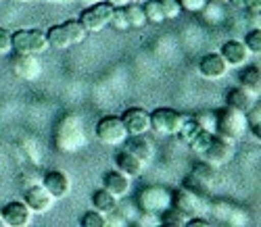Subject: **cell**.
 <instances>
[{
	"label": "cell",
	"mask_w": 261,
	"mask_h": 227,
	"mask_svg": "<svg viewBox=\"0 0 261 227\" xmlns=\"http://www.w3.org/2000/svg\"><path fill=\"white\" fill-rule=\"evenodd\" d=\"M92 207H94V211H98L102 215H111L117 211V198L111 192H107L105 188H100L92 194Z\"/></svg>",
	"instance_id": "cell-22"
},
{
	"label": "cell",
	"mask_w": 261,
	"mask_h": 227,
	"mask_svg": "<svg viewBox=\"0 0 261 227\" xmlns=\"http://www.w3.org/2000/svg\"><path fill=\"white\" fill-rule=\"evenodd\" d=\"M86 34H88V32L84 30V25L80 23V21H65V23L53 25L46 32V40H48L50 48L63 50V48L75 46V44H82Z\"/></svg>",
	"instance_id": "cell-3"
},
{
	"label": "cell",
	"mask_w": 261,
	"mask_h": 227,
	"mask_svg": "<svg viewBox=\"0 0 261 227\" xmlns=\"http://www.w3.org/2000/svg\"><path fill=\"white\" fill-rule=\"evenodd\" d=\"M13 50V44H11V32L0 27V56H5Z\"/></svg>",
	"instance_id": "cell-37"
},
{
	"label": "cell",
	"mask_w": 261,
	"mask_h": 227,
	"mask_svg": "<svg viewBox=\"0 0 261 227\" xmlns=\"http://www.w3.org/2000/svg\"><path fill=\"white\" fill-rule=\"evenodd\" d=\"M94 133H96L98 142H102L107 146H119L127 140V131H125L121 117H102L96 123Z\"/></svg>",
	"instance_id": "cell-8"
},
{
	"label": "cell",
	"mask_w": 261,
	"mask_h": 227,
	"mask_svg": "<svg viewBox=\"0 0 261 227\" xmlns=\"http://www.w3.org/2000/svg\"><path fill=\"white\" fill-rule=\"evenodd\" d=\"M86 5H94V3H100V0H84Z\"/></svg>",
	"instance_id": "cell-40"
},
{
	"label": "cell",
	"mask_w": 261,
	"mask_h": 227,
	"mask_svg": "<svg viewBox=\"0 0 261 227\" xmlns=\"http://www.w3.org/2000/svg\"><path fill=\"white\" fill-rule=\"evenodd\" d=\"M40 184L50 192V196H53L55 200L65 198V196L71 192V181H69V177L65 175L63 171H48V173L44 175V179L40 181Z\"/></svg>",
	"instance_id": "cell-16"
},
{
	"label": "cell",
	"mask_w": 261,
	"mask_h": 227,
	"mask_svg": "<svg viewBox=\"0 0 261 227\" xmlns=\"http://www.w3.org/2000/svg\"><path fill=\"white\" fill-rule=\"evenodd\" d=\"M215 115H217V131L215 133L222 135L224 140L236 142L249 131V121H247L245 110H238L234 106H226L220 112H215Z\"/></svg>",
	"instance_id": "cell-2"
},
{
	"label": "cell",
	"mask_w": 261,
	"mask_h": 227,
	"mask_svg": "<svg viewBox=\"0 0 261 227\" xmlns=\"http://www.w3.org/2000/svg\"><path fill=\"white\" fill-rule=\"evenodd\" d=\"M220 54L226 59V63L230 67H243V65H247V61L251 56L249 48L245 46V42H241V40H228L222 46Z\"/></svg>",
	"instance_id": "cell-18"
},
{
	"label": "cell",
	"mask_w": 261,
	"mask_h": 227,
	"mask_svg": "<svg viewBox=\"0 0 261 227\" xmlns=\"http://www.w3.org/2000/svg\"><path fill=\"white\" fill-rule=\"evenodd\" d=\"M211 138H213V133H207V131H199L194 138L188 142V146L197 152V154H203L205 150H207V146H209V142H211Z\"/></svg>",
	"instance_id": "cell-31"
},
{
	"label": "cell",
	"mask_w": 261,
	"mask_h": 227,
	"mask_svg": "<svg viewBox=\"0 0 261 227\" xmlns=\"http://www.w3.org/2000/svg\"><path fill=\"white\" fill-rule=\"evenodd\" d=\"M228 69H230V65L226 63V59L220 52L205 54L199 61V73L205 79H220V77H224L228 73Z\"/></svg>",
	"instance_id": "cell-14"
},
{
	"label": "cell",
	"mask_w": 261,
	"mask_h": 227,
	"mask_svg": "<svg viewBox=\"0 0 261 227\" xmlns=\"http://www.w3.org/2000/svg\"><path fill=\"white\" fill-rule=\"evenodd\" d=\"M127 138L129 140L123 142L125 144V150L136 154L140 161H144V163L153 161V156H155V144L146 138V133H142V135H127Z\"/></svg>",
	"instance_id": "cell-20"
},
{
	"label": "cell",
	"mask_w": 261,
	"mask_h": 227,
	"mask_svg": "<svg viewBox=\"0 0 261 227\" xmlns=\"http://www.w3.org/2000/svg\"><path fill=\"white\" fill-rule=\"evenodd\" d=\"M123 13H125V19H127L129 30H132V27L140 30V27H144V25H146L144 11H142V7H140L138 3H127V5L123 7Z\"/></svg>",
	"instance_id": "cell-24"
},
{
	"label": "cell",
	"mask_w": 261,
	"mask_h": 227,
	"mask_svg": "<svg viewBox=\"0 0 261 227\" xmlns=\"http://www.w3.org/2000/svg\"><path fill=\"white\" fill-rule=\"evenodd\" d=\"M230 5L236 9H247L251 15H259L261 11V0H230Z\"/></svg>",
	"instance_id": "cell-35"
},
{
	"label": "cell",
	"mask_w": 261,
	"mask_h": 227,
	"mask_svg": "<svg viewBox=\"0 0 261 227\" xmlns=\"http://www.w3.org/2000/svg\"><path fill=\"white\" fill-rule=\"evenodd\" d=\"M48 3H59V5H65V3H73V0H48Z\"/></svg>",
	"instance_id": "cell-39"
},
{
	"label": "cell",
	"mask_w": 261,
	"mask_h": 227,
	"mask_svg": "<svg viewBox=\"0 0 261 227\" xmlns=\"http://www.w3.org/2000/svg\"><path fill=\"white\" fill-rule=\"evenodd\" d=\"M105 3H109V5H111V7L119 9V7H125L127 3H134V0H105Z\"/></svg>",
	"instance_id": "cell-38"
},
{
	"label": "cell",
	"mask_w": 261,
	"mask_h": 227,
	"mask_svg": "<svg viewBox=\"0 0 261 227\" xmlns=\"http://www.w3.org/2000/svg\"><path fill=\"white\" fill-rule=\"evenodd\" d=\"M199 131H203V129L197 125L194 117H192V119H186V117H184V121H182V125H180V131H178V138H180L182 142H186V144H188V142H190V140H192Z\"/></svg>",
	"instance_id": "cell-28"
},
{
	"label": "cell",
	"mask_w": 261,
	"mask_h": 227,
	"mask_svg": "<svg viewBox=\"0 0 261 227\" xmlns=\"http://www.w3.org/2000/svg\"><path fill=\"white\" fill-rule=\"evenodd\" d=\"M3 219L7 221V227H28L32 223V211L23 200H13L9 204H5L3 209Z\"/></svg>",
	"instance_id": "cell-13"
},
{
	"label": "cell",
	"mask_w": 261,
	"mask_h": 227,
	"mask_svg": "<svg viewBox=\"0 0 261 227\" xmlns=\"http://www.w3.org/2000/svg\"><path fill=\"white\" fill-rule=\"evenodd\" d=\"M11 69L13 73L23 79V81H36L42 75V63L38 61V54H23V52H15L11 61Z\"/></svg>",
	"instance_id": "cell-11"
},
{
	"label": "cell",
	"mask_w": 261,
	"mask_h": 227,
	"mask_svg": "<svg viewBox=\"0 0 261 227\" xmlns=\"http://www.w3.org/2000/svg\"><path fill=\"white\" fill-rule=\"evenodd\" d=\"M142 11H144V17H146V23H163L165 21L159 0H146Z\"/></svg>",
	"instance_id": "cell-26"
},
{
	"label": "cell",
	"mask_w": 261,
	"mask_h": 227,
	"mask_svg": "<svg viewBox=\"0 0 261 227\" xmlns=\"http://www.w3.org/2000/svg\"><path fill=\"white\" fill-rule=\"evenodd\" d=\"M115 165H117V171L123 173V175L129 177V179L140 177L142 171H144V167H146V163L140 161V158H138L136 154H132L129 150H121V152H117V156H115Z\"/></svg>",
	"instance_id": "cell-17"
},
{
	"label": "cell",
	"mask_w": 261,
	"mask_h": 227,
	"mask_svg": "<svg viewBox=\"0 0 261 227\" xmlns=\"http://www.w3.org/2000/svg\"><path fill=\"white\" fill-rule=\"evenodd\" d=\"M171 207H176L188 217H205L209 213L207 196L199 194L197 190H192L188 186H182L176 192H171Z\"/></svg>",
	"instance_id": "cell-4"
},
{
	"label": "cell",
	"mask_w": 261,
	"mask_h": 227,
	"mask_svg": "<svg viewBox=\"0 0 261 227\" xmlns=\"http://www.w3.org/2000/svg\"><path fill=\"white\" fill-rule=\"evenodd\" d=\"M0 227H7V221L3 219V215H0Z\"/></svg>",
	"instance_id": "cell-41"
},
{
	"label": "cell",
	"mask_w": 261,
	"mask_h": 227,
	"mask_svg": "<svg viewBox=\"0 0 261 227\" xmlns=\"http://www.w3.org/2000/svg\"><path fill=\"white\" fill-rule=\"evenodd\" d=\"M129 177H125L123 173H119L117 169L115 171H107L105 175H102V188L107 190V192H111L117 200L119 198H123V196H127L129 194V188H132V184H129Z\"/></svg>",
	"instance_id": "cell-19"
},
{
	"label": "cell",
	"mask_w": 261,
	"mask_h": 227,
	"mask_svg": "<svg viewBox=\"0 0 261 227\" xmlns=\"http://www.w3.org/2000/svg\"><path fill=\"white\" fill-rule=\"evenodd\" d=\"M19 3H32V0H19Z\"/></svg>",
	"instance_id": "cell-42"
},
{
	"label": "cell",
	"mask_w": 261,
	"mask_h": 227,
	"mask_svg": "<svg viewBox=\"0 0 261 227\" xmlns=\"http://www.w3.org/2000/svg\"><path fill=\"white\" fill-rule=\"evenodd\" d=\"M188 215H184L182 211H178L176 207H169L167 211L161 213V223L165 225H173V227H184L188 223Z\"/></svg>",
	"instance_id": "cell-25"
},
{
	"label": "cell",
	"mask_w": 261,
	"mask_h": 227,
	"mask_svg": "<svg viewBox=\"0 0 261 227\" xmlns=\"http://www.w3.org/2000/svg\"><path fill=\"white\" fill-rule=\"evenodd\" d=\"M182 5V11H188V13H201L207 9L209 0H180Z\"/></svg>",
	"instance_id": "cell-36"
},
{
	"label": "cell",
	"mask_w": 261,
	"mask_h": 227,
	"mask_svg": "<svg viewBox=\"0 0 261 227\" xmlns=\"http://www.w3.org/2000/svg\"><path fill=\"white\" fill-rule=\"evenodd\" d=\"M23 202L30 207L32 213H46L53 207L55 198L50 196V192L42 184H34L32 188H28V192L23 196Z\"/></svg>",
	"instance_id": "cell-15"
},
{
	"label": "cell",
	"mask_w": 261,
	"mask_h": 227,
	"mask_svg": "<svg viewBox=\"0 0 261 227\" xmlns=\"http://www.w3.org/2000/svg\"><path fill=\"white\" fill-rule=\"evenodd\" d=\"M109 221H107V215L98 213V211H88V213H84L80 225L82 227H105Z\"/></svg>",
	"instance_id": "cell-29"
},
{
	"label": "cell",
	"mask_w": 261,
	"mask_h": 227,
	"mask_svg": "<svg viewBox=\"0 0 261 227\" xmlns=\"http://www.w3.org/2000/svg\"><path fill=\"white\" fill-rule=\"evenodd\" d=\"M109 25H113L115 32H127V30H129L127 19H125V13H123V7L113 9V15H111V21H109Z\"/></svg>",
	"instance_id": "cell-32"
},
{
	"label": "cell",
	"mask_w": 261,
	"mask_h": 227,
	"mask_svg": "<svg viewBox=\"0 0 261 227\" xmlns=\"http://www.w3.org/2000/svg\"><path fill=\"white\" fill-rule=\"evenodd\" d=\"M201 156H203V161L209 167H224V165H228L232 161V156H234V142L224 140L222 135L213 133V138H211L207 150Z\"/></svg>",
	"instance_id": "cell-10"
},
{
	"label": "cell",
	"mask_w": 261,
	"mask_h": 227,
	"mask_svg": "<svg viewBox=\"0 0 261 227\" xmlns=\"http://www.w3.org/2000/svg\"><path fill=\"white\" fill-rule=\"evenodd\" d=\"M238 86L245 88L247 92L255 98H259L261 94V71L259 67H245V69L241 71V75H238Z\"/></svg>",
	"instance_id": "cell-21"
},
{
	"label": "cell",
	"mask_w": 261,
	"mask_h": 227,
	"mask_svg": "<svg viewBox=\"0 0 261 227\" xmlns=\"http://www.w3.org/2000/svg\"><path fill=\"white\" fill-rule=\"evenodd\" d=\"M134 3H138V0H134Z\"/></svg>",
	"instance_id": "cell-43"
},
{
	"label": "cell",
	"mask_w": 261,
	"mask_h": 227,
	"mask_svg": "<svg viewBox=\"0 0 261 227\" xmlns=\"http://www.w3.org/2000/svg\"><path fill=\"white\" fill-rule=\"evenodd\" d=\"M184 121V115H180L178 110L161 106L150 112V129L161 133V135H178L180 125Z\"/></svg>",
	"instance_id": "cell-9"
},
{
	"label": "cell",
	"mask_w": 261,
	"mask_h": 227,
	"mask_svg": "<svg viewBox=\"0 0 261 227\" xmlns=\"http://www.w3.org/2000/svg\"><path fill=\"white\" fill-rule=\"evenodd\" d=\"M194 121H197V125L207 133L217 131V115L211 110H203V112H199V115H194Z\"/></svg>",
	"instance_id": "cell-27"
},
{
	"label": "cell",
	"mask_w": 261,
	"mask_h": 227,
	"mask_svg": "<svg viewBox=\"0 0 261 227\" xmlns=\"http://www.w3.org/2000/svg\"><path fill=\"white\" fill-rule=\"evenodd\" d=\"M245 46L249 48V52H253V54H261V32H259V30H253V32L247 36Z\"/></svg>",
	"instance_id": "cell-34"
},
{
	"label": "cell",
	"mask_w": 261,
	"mask_h": 227,
	"mask_svg": "<svg viewBox=\"0 0 261 227\" xmlns=\"http://www.w3.org/2000/svg\"><path fill=\"white\" fill-rule=\"evenodd\" d=\"M138 207L144 215H161L171 207V192L163 186H146L138 194Z\"/></svg>",
	"instance_id": "cell-6"
},
{
	"label": "cell",
	"mask_w": 261,
	"mask_h": 227,
	"mask_svg": "<svg viewBox=\"0 0 261 227\" xmlns=\"http://www.w3.org/2000/svg\"><path fill=\"white\" fill-rule=\"evenodd\" d=\"M113 9L115 7H111L109 3H105V0H100V3L88 5V9H84L77 21L84 25L86 32H100L102 27L109 25L111 15H113Z\"/></svg>",
	"instance_id": "cell-7"
},
{
	"label": "cell",
	"mask_w": 261,
	"mask_h": 227,
	"mask_svg": "<svg viewBox=\"0 0 261 227\" xmlns=\"http://www.w3.org/2000/svg\"><path fill=\"white\" fill-rule=\"evenodd\" d=\"M11 44L15 52H23V54H42L46 52L48 40H46V32L40 30H19L11 34Z\"/></svg>",
	"instance_id": "cell-5"
},
{
	"label": "cell",
	"mask_w": 261,
	"mask_h": 227,
	"mask_svg": "<svg viewBox=\"0 0 261 227\" xmlns=\"http://www.w3.org/2000/svg\"><path fill=\"white\" fill-rule=\"evenodd\" d=\"M247 121H249V125H253V131H255V135L259 138V123H261V104L259 102H255L247 110Z\"/></svg>",
	"instance_id": "cell-33"
},
{
	"label": "cell",
	"mask_w": 261,
	"mask_h": 227,
	"mask_svg": "<svg viewBox=\"0 0 261 227\" xmlns=\"http://www.w3.org/2000/svg\"><path fill=\"white\" fill-rule=\"evenodd\" d=\"M226 100H228V106H234V108L245 110V112L255 104V96H251L247 90L241 88V86L232 88L230 92H228V96H226Z\"/></svg>",
	"instance_id": "cell-23"
},
{
	"label": "cell",
	"mask_w": 261,
	"mask_h": 227,
	"mask_svg": "<svg viewBox=\"0 0 261 227\" xmlns=\"http://www.w3.org/2000/svg\"><path fill=\"white\" fill-rule=\"evenodd\" d=\"M55 146L59 152H77L86 146V131H84V121L80 115H65L55 129Z\"/></svg>",
	"instance_id": "cell-1"
},
{
	"label": "cell",
	"mask_w": 261,
	"mask_h": 227,
	"mask_svg": "<svg viewBox=\"0 0 261 227\" xmlns=\"http://www.w3.org/2000/svg\"><path fill=\"white\" fill-rule=\"evenodd\" d=\"M159 5H161V11H163L165 21H167V19H178V17L182 15L180 0H159Z\"/></svg>",
	"instance_id": "cell-30"
},
{
	"label": "cell",
	"mask_w": 261,
	"mask_h": 227,
	"mask_svg": "<svg viewBox=\"0 0 261 227\" xmlns=\"http://www.w3.org/2000/svg\"><path fill=\"white\" fill-rule=\"evenodd\" d=\"M121 121L125 125L127 135H142V133L150 131V112L140 106L127 108L121 115Z\"/></svg>",
	"instance_id": "cell-12"
}]
</instances>
